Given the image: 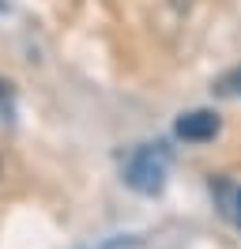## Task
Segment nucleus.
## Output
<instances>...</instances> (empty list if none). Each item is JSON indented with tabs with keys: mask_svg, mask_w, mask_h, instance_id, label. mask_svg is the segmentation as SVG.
<instances>
[{
	"mask_svg": "<svg viewBox=\"0 0 241 249\" xmlns=\"http://www.w3.org/2000/svg\"><path fill=\"white\" fill-rule=\"evenodd\" d=\"M219 132H223V121L215 109H189L173 121V136L185 143H211Z\"/></svg>",
	"mask_w": 241,
	"mask_h": 249,
	"instance_id": "f03ea898",
	"label": "nucleus"
},
{
	"mask_svg": "<svg viewBox=\"0 0 241 249\" xmlns=\"http://www.w3.org/2000/svg\"><path fill=\"white\" fill-rule=\"evenodd\" d=\"M124 181H128V189L143 193V196L162 193V185H166V155L155 151V147H139V151L128 159V166H124Z\"/></svg>",
	"mask_w": 241,
	"mask_h": 249,
	"instance_id": "f257e3e1",
	"label": "nucleus"
},
{
	"mask_svg": "<svg viewBox=\"0 0 241 249\" xmlns=\"http://www.w3.org/2000/svg\"><path fill=\"white\" fill-rule=\"evenodd\" d=\"M230 212H234V223L241 227V189H238V196H234V208H230Z\"/></svg>",
	"mask_w": 241,
	"mask_h": 249,
	"instance_id": "20e7f679",
	"label": "nucleus"
},
{
	"mask_svg": "<svg viewBox=\"0 0 241 249\" xmlns=\"http://www.w3.org/2000/svg\"><path fill=\"white\" fill-rule=\"evenodd\" d=\"M223 87H230L234 94H241V68H238V72H230V76H226V83H223Z\"/></svg>",
	"mask_w": 241,
	"mask_h": 249,
	"instance_id": "7ed1b4c3",
	"label": "nucleus"
}]
</instances>
